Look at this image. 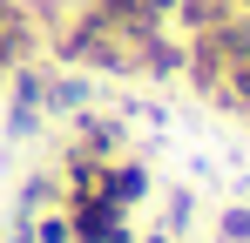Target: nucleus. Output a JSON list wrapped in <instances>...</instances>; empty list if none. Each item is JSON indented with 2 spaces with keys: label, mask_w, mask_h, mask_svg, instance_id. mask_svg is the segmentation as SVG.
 <instances>
[{
  "label": "nucleus",
  "mask_w": 250,
  "mask_h": 243,
  "mask_svg": "<svg viewBox=\"0 0 250 243\" xmlns=\"http://www.w3.org/2000/svg\"><path fill=\"white\" fill-rule=\"evenodd\" d=\"M216 243H250V209H223L216 216Z\"/></svg>",
  "instance_id": "9"
},
{
  "label": "nucleus",
  "mask_w": 250,
  "mask_h": 243,
  "mask_svg": "<svg viewBox=\"0 0 250 243\" xmlns=\"http://www.w3.org/2000/svg\"><path fill=\"white\" fill-rule=\"evenodd\" d=\"M61 209H68L75 243H135L128 237V209H115L108 196H68Z\"/></svg>",
  "instance_id": "2"
},
{
  "label": "nucleus",
  "mask_w": 250,
  "mask_h": 243,
  "mask_svg": "<svg viewBox=\"0 0 250 243\" xmlns=\"http://www.w3.org/2000/svg\"><path fill=\"white\" fill-rule=\"evenodd\" d=\"M7 243H34V237H27V230H14V237H7Z\"/></svg>",
  "instance_id": "11"
},
{
  "label": "nucleus",
  "mask_w": 250,
  "mask_h": 243,
  "mask_svg": "<svg viewBox=\"0 0 250 243\" xmlns=\"http://www.w3.org/2000/svg\"><path fill=\"white\" fill-rule=\"evenodd\" d=\"M82 7H102L115 20H149V27H163L169 14H176V0H82Z\"/></svg>",
  "instance_id": "5"
},
{
  "label": "nucleus",
  "mask_w": 250,
  "mask_h": 243,
  "mask_svg": "<svg viewBox=\"0 0 250 243\" xmlns=\"http://www.w3.org/2000/svg\"><path fill=\"white\" fill-rule=\"evenodd\" d=\"M189 216H196V202H189V189H176L169 209H163V230H169V237H183V230H189Z\"/></svg>",
  "instance_id": "8"
},
{
  "label": "nucleus",
  "mask_w": 250,
  "mask_h": 243,
  "mask_svg": "<svg viewBox=\"0 0 250 243\" xmlns=\"http://www.w3.org/2000/svg\"><path fill=\"white\" fill-rule=\"evenodd\" d=\"M95 196H108L115 209H135V202L149 196V169H142L135 156H115L108 169H102V189H95Z\"/></svg>",
  "instance_id": "3"
},
{
  "label": "nucleus",
  "mask_w": 250,
  "mask_h": 243,
  "mask_svg": "<svg viewBox=\"0 0 250 243\" xmlns=\"http://www.w3.org/2000/svg\"><path fill=\"white\" fill-rule=\"evenodd\" d=\"M54 61L95 68V75H115V81H156L183 68V47L163 40V27H149V20H115L102 7H82L68 20V34H54Z\"/></svg>",
  "instance_id": "1"
},
{
  "label": "nucleus",
  "mask_w": 250,
  "mask_h": 243,
  "mask_svg": "<svg viewBox=\"0 0 250 243\" xmlns=\"http://www.w3.org/2000/svg\"><path fill=\"white\" fill-rule=\"evenodd\" d=\"M34 243H75V230H68V209H47V216H27L21 223Z\"/></svg>",
  "instance_id": "7"
},
{
  "label": "nucleus",
  "mask_w": 250,
  "mask_h": 243,
  "mask_svg": "<svg viewBox=\"0 0 250 243\" xmlns=\"http://www.w3.org/2000/svg\"><path fill=\"white\" fill-rule=\"evenodd\" d=\"M135 243H176V237H169V230H156V237H135Z\"/></svg>",
  "instance_id": "10"
},
{
  "label": "nucleus",
  "mask_w": 250,
  "mask_h": 243,
  "mask_svg": "<svg viewBox=\"0 0 250 243\" xmlns=\"http://www.w3.org/2000/svg\"><path fill=\"white\" fill-rule=\"evenodd\" d=\"M41 108L47 115H82V108H95V81H41Z\"/></svg>",
  "instance_id": "4"
},
{
  "label": "nucleus",
  "mask_w": 250,
  "mask_h": 243,
  "mask_svg": "<svg viewBox=\"0 0 250 243\" xmlns=\"http://www.w3.org/2000/svg\"><path fill=\"white\" fill-rule=\"evenodd\" d=\"M237 14H250V0H237Z\"/></svg>",
  "instance_id": "12"
},
{
  "label": "nucleus",
  "mask_w": 250,
  "mask_h": 243,
  "mask_svg": "<svg viewBox=\"0 0 250 243\" xmlns=\"http://www.w3.org/2000/svg\"><path fill=\"white\" fill-rule=\"evenodd\" d=\"M176 14H183V27L196 34V27H216V20H230V14H237V0H176Z\"/></svg>",
  "instance_id": "6"
}]
</instances>
